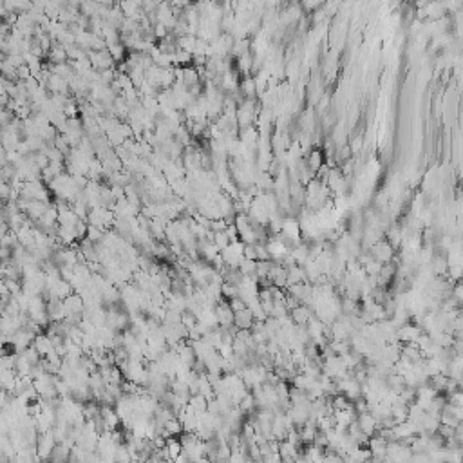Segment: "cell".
<instances>
[{"mask_svg": "<svg viewBox=\"0 0 463 463\" xmlns=\"http://www.w3.org/2000/svg\"><path fill=\"white\" fill-rule=\"evenodd\" d=\"M33 347H35V351L40 355V358L42 357L46 358L47 355H51V353L54 351V346L47 335H37L35 340H33Z\"/></svg>", "mask_w": 463, "mask_h": 463, "instance_id": "cell-1", "label": "cell"}]
</instances>
